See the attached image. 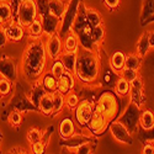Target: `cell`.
Listing matches in <instances>:
<instances>
[{"mask_svg": "<svg viewBox=\"0 0 154 154\" xmlns=\"http://www.w3.org/2000/svg\"><path fill=\"white\" fill-rule=\"evenodd\" d=\"M47 51L43 38L32 40L23 49L21 58V73L29 82H37L47 68Z\"/></svg>", "mask_w": 154, "mask_h": 154, "instance_id": "1", "label": "cell"}, {"mask_svg": "<svg viewBox=\"0 0 154 154\" xmlns=\"http://www.w3.org/2000/svg\"><path fill=\"white\" fill-rule=\"evenodd\" d=\"M100 72V63L95 51L82 48L78 51L75 76L84 84L96 82Z\"/></svg>", "mask_w": 154, "mask_h": 154, "instance_id": "2", "label": "cell"}, {"mask_svg": "<svg viewBox=\"0 0 154 154\" xmlns=\"http://www.w3.org/2000/svg\"><path fill=\"white\" fill-rule=\"evenodd\" d=\"M37 17H40V14H38L36 0H22L16 15L12 19H15L16 22H19L21 26L27 29Z\"/></svg>", "mask_w": 154, "mask_h": 154, "instance_id": "3", "label": "cell"}, {"mask_svg": "<svg viewBox=\"0 0 154 154\" xmlns=\"http://www.w3.org/2000/svg\"><path fill=\"white\" fill-rule=\"evenodd\" d=\"M96 106L109 121H112L119 113V100L111 91L102 93L96 102Z\"/></svg>", "mask_w": 154, "mask_h": 154, "instance_id": "4", "label": "cell"}, {"mask_svg": "<svg viewBox=\"0 0 154 154\" xmlns=\"http://www.w3.org/2000/svg\"><path fill=\"white\" fill-rule=\"evenodd\" d=\"M79 8H80L79 0H70L67 4V9L64 11V15L60 19V26H59V31H58L59 35H66L72 31L74 21L76 19V16H78Z\"/></svg>", "mask_w": 154, "mask_h": 154, "instance_id": "5", "label": "cell"}, {"mask_svg": "<svg viewBox=\"0 0 154 154\" xmlns=\"http://www.w3.org/2000/svg\"><path fill=\"white\" fill-rule=\"evenodd\" d=\"M110 132L119 143L126 144V146H132L133 138H132L131 131L121 121H112L110 125Z\"/></svg>", "mask_w": 154, "mask_h": 154, "instance_id": "6", "label": "cell"}, {"mask_svg": "<svg viewBox=\"0 0 154 154\" xmlns=\"http://www.w3.org/2000/svg\"><path fill=\"white\" fill-rule=\"evenodd\" d=\"M94 115V105L89 100L79 101L75 107V120L82 127H86Z\"/></svg>", "mask_w": 154, "mask_h": 154, "instance_id": "7", "label": "cell"}, {"mask_svg": "<svg viewBox=\"0 0 154 154\" xmlns=\"http://www.w3.org/2000/svg\"><path fill=\"white\" fill-rule=\"evenodd\" d=\"M45 45H46L47 56L52 60L58 59L64 51L63 49V41H62L59 33H54L52 36H48Z\"/></svg>", "mask_w": 154, "mask_h": 154, "instance_id": "8", "label": "cell"}, {"mask_svg": "<svg viewBox=\"0 0 154 154\" xmlns=\"http://www.w3.org/2000/svg\"><path fill=\"white\" fill-rule=\"evenodd\" d=\"M107 122L109 120L102 115V112L100 111V109L95 105L94 106V115L90 120V122L88 123V130L90 131L93 134H101L106 130L107 127Z\"/></svg>", "mask_w": 154, "mask_h": 154, "instance_id": "9", "label": "cell"}, {"mask_svg": "<svg viewBox=\"0 0 154 154\" xmlns=\"http://www.w3.org/2000/svg\"><path fill=\"white\" fill-rule=\"evenodd\" d=\"M40 17L42 21V27H43V32H45L46 37L58 33L59 26H60V19L59 17H57L53 14H51V12H47V14H45Z\"/></svg>", "mask_w": 154, "mask_h": 154, "instance_id": "10", "label": "cell"}, {"mask_svg": "<svg viewBox=\"0 0 154 154\" xmlns=\"http://www.w3.org/2000/svg\"><path fill=\"white\" fill-rule=\"evenodd\" d=\"M74 88H75V75L73 73L66 70L57 80V90L56 91H58L63 95H67L74 90Z\"/></svg>", "mask_w": 154, "mask_h": 154, "instance_id": "11", "label": "cell"}, {"mask_svg": "<svg viewBox=\"0 0 154 154\" xmlns=\"http://www.w3.org/2000/svg\"><path fill=\"white\" fill-rule=\"evenodd\" d=\"M0 76L9 79L10 82H15L17 79V69L15 62L9 57L0 58Z\"/></svg>", "mask_w": 154, "mask_h": 154, "instance_id": "12", "label": "cell"}, {"mask_svg": "<svg viewBox=\"0 0 154 154\" xmlns=\"http://www.w3.org/2000/svg\"><path fill=\"white\" fill-rule=\"evenodd\" d=\"M137 112H138V106H136L132 102V104L126 109V112L122 115V117H121V122L131 132H133L136 130L137 123H139V115Z\"/></svg>", "mask_w": 154, "mask_h": 154, "instance_id": "13", "label": "cell"}, {"mask_svg": "<svg viewBox=\"0 0 154 154\" xmlns=\"http://www.w3.org/2000/svg\"><path fill=\"white\" fill-rule=\"evenodd\" d=\"M3 29L5 30V32L8 35L9 41H12V42L21 41L25 36V27L21 26L19 22H16L14 20H11L8 23L3 25Z\"/></svg>", "mask_w": 154, "mask_h": 154, "instance_id": "14", "label": "cell"}, {"mask_svg": "<svg viewBox=\"0 0 154 154\" xmlns=\"http://www.w3.org/2000/svg\"><path fill=\"white\" fill-rule=\"evenodd\" d=\"M130 95H131V102L138 106V109L142 106V104L144 102V93H143V83L139 76L136 78L133 82H131Z\"/></svg>", "mask_w": 154, "mask_h": 154, "instance_id": "15", "label": "cell"}, {"mask_svg": "<svg viewBox=\"0 0 154 154\" xmlns=\"http://www.w3.org/2000/svg\"><path fill=\"white\" fill-rule=\"evenodd\" d=\"M38 110H40L46 116H52L54 113V102H53V94L52 93H46L38 105Z\"/></svg>", "mask_w": 154, "mask_h": 154, "instance_id": "16", "label": "cell"}, {"mask_svg": "<svg viewBox=\"0 0 154 154\" xmlns=\"http://www.w3.org/2000/svg\"><path fill=\"white\" fill-rule=\"evenodd\" d=\"M76 58H78V52H64V51L59 57L66 70L73 73L74 75H75V68H76Z\"/></svg>", "mask_w": 154, "mask_h": 154, "instance_id": "17", "label": "cell"}, {"mask_svg": "<svg viewBox=\"0 0 154 154\" xmlns=\"http://www.w3.org/2000/svg\"><path fill=\"white\" fill-rule=\"evenodd\" d=\"M79 38L73 31L68 32L63 40V49L64 52H78L79 51Z\"/></svg>", "mask_w": 154, "mask_h": 154, "instance_id": "18", "label": "cell"}, {"mask_svg": "<svg viewBox=\"0 0 154 154\" xmlns=\"http://www.w3.org/2000/svg\"><path fill=\"white\" fill-rule=\"evenodd\" d=\"M12 16H14V11L10 0H0V26L11 21Z\"/></svg>", "mask_w": 154, "mask_h": 154, "instance_id": "19", "label": "cell"}, {"mask_svg": "<svg viewBox=\"0 0 154 154\" xmlns=\"http://www.w3.org/2000/svg\"><path fill=\"white\" fill-rule=\"evenodd\" d=\"M57 80L58 79L51 72L43 73V75L40 78V83L47 93H54L57 90Z\"/></svg>", "mask_w": 154, "mask_h": 154, "instance_id": "20", "label": "cell"}, {"mask_svg": "<svg viewBox=\"0 0 154 154\" xmlns=\"http://www.w3.org/2000/svg\"><path fill=\"white\" fill-rule=\"evenodd\" d=\"M59 134L63 139H68L75 134V126L72 119H64L59 125Z\"/></svg>", "mask_w": 154, "mask_h": 154, "instance_id": "21", "label": "cell"}, {"mask_svg": "<svg viewBox=\"0 0 154 154\" xmlns=\"http://www.w3.org/2000/svg\"><path fill=\"white\" fill-rule=\"evenodd\" d=\"M27 33H29L31 40H37V38H42L43 37L45 32H43V27H42L41 17H37L27 27Z\"/></svg>", "mask_w": 154, "mask_h": 154, "instance_id": "22", "label": "cell"}, {"mask_svg": "<svg viewBox=\"0 0 154 154\" xmlns=\"http://www.w3.org/2000/svg\"><path fill=\"white\" fill-rule=\"evenodd\" d=\"M48 9L51 14L62 19V16L64 15V11L67 9V4L64 0H48Z\"/></svg>", "mask_w": 154, "mask_h": 154, "instance_id": "23", "label": "cell"}, {"mask_svg": "<svg viewBox=\"0 0 154 154\" xmlns=\"http://www.w3.org/2000/svg\"><path fill=\"white\" fill-rule=\"evenodd\" d=\"M139 125L144 131H150L154 128V113L149 110H144L139 115Z\"/></svg>", "mask_w": 154, "mask_h": 154, "instance_id": "24", "label": "cell"}, {"mask_svg": "<svg viewBox=\"0 0 154 154\" xmlns=\"http://www.w3.org/2000/svg\"><path fill=\"white\" fill-rule=\"evenodd\" d=\"M150 49V43H149V32H144L142 36L139 37L137 48H136V53L139 57H144L148 51Z\"/></svg>", "mask_w": 154, "mask_h": 154, "instance_id": "25", "label": "cell"}, {"mask_svg": "<svg viewBox=\"0 0 154 154\" xmlns=\"http://www.w3.org/2000/svg\"><path fill=\"white\" fill-rule=\"evenodd\" d=\"M125 60H126V56L123 52L121 51H117V52H115L112 56H111V59H110V66L111 68L120 73L123 68H125Z\"/></svg>", "mask_w": 154, "mask_h": 154, "instance_id": "26", "label": "cell"}, {"mask_svg": "<svg viewBox=\"0 0 154 154\" xmlns=\"http://www.w3.org/2000/svg\"><path fill=\"white\" fill-rule=\"evenodd\" d=\"M47 91L45 90V88L41 85L40 82H36V85H33V89L31 90V102L36 106V109H38V105H40V101L42 99V96L46 94Z\"/></svg>", "mask_w": 154, "mask_h": 154, "instance_id": "27", "label": "cell"}, {"mask_svg": "<svg viewBox=\"0 0 154 154\" xmlns=\"http://www.w3.org/2000/svg\"><path fill=\"white\" fill-rule=\"evenodd\" d=\"M115 90H116V94H119L120 96H127L130 95L131 91V83L126 80L125 78L120 76L116 82V85H115Z\"/></svg>", "mask_w": 154, "mask_h": 154, "instance_id": "28", "label": "cell"}, {"mask_svg": "<svg viewBox=\"0 0 154 154\" xmlns=\"http://www.w3.org/2000/svg\"><path fill=\"white\" fill-rule=\"evenodd\" d=\"M90 35H91V40H93V43L96 46V45H100L105 38V29L102 26V23L97 25V26H94L91 27V31H90Z\"/></svg>", "mask_w": 154, "mask_h": 154, "instance_id": "29", "label": "cell"}, {"mask_svg": "<svg viewBox=\"0 0 154 154\" xmlns=\"http://www.w3.org/2000/svg\"><path fill=\"white\" fill-rule=\"evenodd\" d=\"M85 15H86V20L89 22L91 27L94 26H97L102 22V19L99 14V11H96L95 9H89V8H85Z\"/></svg>", "mask_w": 154, "mask_h": 154, "instance_id": "30", "label": "cell"}, {"mask_svg": "<svg viewBox=\"0 0 154 154\" xmlns=\"http://www.w3.org/2000/svg\"><path fill=\"white\" fill-rule=\"evenodd\" d=\"M52 94H53V102H54V113L53 115L57 116V115H59L63 111L64 106H66V95H63L58 91H54Z\"/></svg>", "mask_w": 154, "mask_h": 154, "instance_id": "31", "label": "cell"}, {"mask_svg": "<svg viewBox=\"0 0 154 154\" xmlns=\"http://www.w3.org/2000/svg\"><path fill=\"white\" fill-rule=\"evenodd\" d=\"M154 15V0H143L142 3V22Z\"/></svg>", "mask_w": 154, "mask_h": 154, "instance_id": "32", "label": "cell"}, {"mask_svg": "<svg viewBox=\"0 0 154 154\" xmlns=\"http://www.w3.org/2000/svg\"><path fill=\"white\" fill-rule=\"evenodd\" d=\"M139 67H140V60H139V56L137 53H131V54L126 56L125 68H131V69L138 70Z\"/></svg>", "mask_w": 154, "mask_h": 154, "instance_id": "33", "label": "cell"}, {"mask_svg": "<svg viewBox=\"0 0 154 154\" xmlns=\"http://www.w3.org/2000/svg\"><path fill=\"white\" fill-rule=\"evenodd\" d=\"M43 134H45L43 131H41V130H38V128L33 127V128H31V130L27 132V136H26L27 142L30 144H33V143L38 142V140H42Z\"/></svg>", "mask_w": 154, "mask_h": 154, "instance_id": "34", "label": "cell"}, {"mask_svg": "<svg viewBox=\"0 0 154 154\" xmlns=\"http://www.w3.org/2000/svg\"><path fill=\"white\" fill-rule=\"evenodd\" d=\"M8 121H9V125L11 127H14V128H19L22 123V115L20 113V111L15 110V111H12L10 112L9 115V117H8Z\"/></svg>", "mask_w": 154, "mask_h": 154, "instance_id": "35", "label": "cell"}, {"mask_svg": "<svg viewBox=\"0 0 154 154\" xmlns=\"http://www.w3.org/2000/svg\"><path fill=\"white\" fill-rule=\"evenodd\" d=\"M12 82H10L6 78H0V97H4L10 95L11 93V89H12Z\"/></svg>", "mask_w": 154, "mask_h": 154, "instance_id": "36", "label": "cell"}, {"mask_svg": "<svg viewBox=\"0 0 154 154\" xmlns=\"http://www.w3.org/2000/svg\"><path fill=\"white\" fill-rule=\"evenodd\" d=\"M79 97H78V95H76L75 93H73V91H70L69 94H67L66 95V105L68 106V109L69 110H75V107L78 106V104H79Z\"/></svg>", "mask_w": 154, "mask_h": 154, "instance_id": "37", "label": "cell"}, {"mask_svg": "<svg viewBox=\"0 0 154 154\" xmlns=\"http://www.w3.org/2000/svg\"><path fill=\"white\" fill-rule=\"evenodd\" d=\"M51 73H52L56 78L58 79L59 76L66 72V68H64V66H63V63L60 62V59L58 58V59H56V60H53V64H52V67H51V70H49Z\"/></svg>", "mask_w": 154, "mask_h": 154, "instance_id": "38", "label": "cell"}, {"mask_svg": "<svg viewBox=\"0 0 154 154\" xmlns=\"http://www.w3.org/2000/svg\"><path fill=\"white\" fill-rule=\"evenodd\" d=\"M120 74H121L122 78H125L126 80H128L130 83L133 82L136 78H138L137 70H136V69H131V68H123V69L120 72Z\"/></svg>", "mask_w": 154, "mask_h": 154, "instance_id": "39", "label": "cell"}, {"mask_svg": "<svg viewBox=\"0 0 154 154\" xmlns=\"http://www.w3.org/2000/svg\"><path fill=\"white\" fill-rule=\"evenodd\" d=\"M72 153H76V154H82V153L89 154V153H93L91 143L90 142H84V143H82L80 146H78L76 148H74L72 150Z\"/></svg>", "mask_w": 154, "mask_h": 154, "instance_id": "40", "label": "cell"}, {"mask_svg": "<svg viewBox=\"0 0 154 154\" xmlns=\"http://www.w3.org/2000/svg\"><path fill=\"white\" fill-rule=\"evenodd\" d=\"M37 3V8H38V14L40 16L47 14L49 12V9H48V0H36Z\"/></svg>", "mask_w": 154, "mask_h": 154, "instance_id": "41", "label": "cell"}, {"mask_svg": "<svg viewBox=\"0 0 154 154\" xmlns=\"http://www.w3.org/2000/svg\"><path fill=\"white\" fill-rule=\"evenodd\" d=\"M31 150H32V153H36V154H42L46 150V144L42 140H38V142L31 144Z\"/></svg>", "mask_w": 154, "mask_h": 154, "instance_id": "42", "label": "cell"}, {"mask_svg": "<svg viewBox=\"0 0 154 154\" xmlns=\"http://www.w3.org/2000/svg\"><path fill=\"white\" fill-rule=\"evenodd\" d=\"M8 41H9V38H8V35H6L5 30L3 29V26H0V48L5 47Z\"/></svg>", "mask_w": 154, "mask_h": 154, "instance_id": "43", "label": "cell"}, {"mask_svg": "<svg viewBox=\"0 0 154 154\" xmlns=\"http://www.w3.org/2000/svg\"><path fill=\"white\" fill-rule=\"evenodd\" d=\"M104 3H105V5H106L110 10H115V9L119 8L120 0H104Z\"/></svg>", "mask_w": 154, "mask_h": 154, "instance_id": "44", "label": "cell"}, {"mask_svg": "<svg viewBox=\"0 0 154 154\" xmlns=\"http://www.w3.org/2000/svg\"><path fill=\"white\" fill-rule=\"evenodd\" d=\"M142 153L143 154H154V146L152 144H146L142 149Z\"/></svg>", "mask_w": 154, "mask_h": 154, "instance_id": "45", "label": "cell"}, {"mask_svg": "<svg viewBox=\"0 0 154 154\" xmlns=\"http://www.w3.org/2000/svg\"><path fill=\"white\" fill-rule=\"evenodd\" d=\"M149 43H150V48L154 49V31L149 32Z\"/></svg>", "mask_w": 154, "mask_h": 154, "instance_id": "46", "label": "cell"}, {"mask_svg": "<svg viewBox=\"0 0 154 154\" xmlns=\"http://www.w3.org/2000/svg\"><path fill=\"white\" fill-rule=\"evenodd\" d=\"M9 153H26V150L23 148H12L9 150Z\"/></svg>", "mask_w": 154, "mask_h": 154, "instance_id": "47", "label": "cell"}, {"mask_svg": "<svg viewBox=\"0 0 154 154\" xmlns=\"http://www.w3.org/2000/svg\"><path fill=\"white\" fill-rule=\"evenodd\" d=\"M153 21H154V15H153V16H150L149 19H147L142 25H147V23H150V22H153Z\"/></svg>", "mask_w": 154, "mask_h": 154, "instance_id": "48", "label": "cell"}, {"mask_svg": "<svg viewBox=\"0 0 154 154\" xmlns=\"http://www.w3.org/2000/svg\"><path fill=\"white\" fill-rule=\"evenodd\" d=\"M2 138H3V137H0V147H2Z\"/></svg>", "mask_w": 154, "mask_h": 154, "instance_id": "49", "label": "cell"}, {"mask_svg": "<svg viewBox=\"0 0 154 154\" xmlns=\"http://www.w3.org/2000/svg\"><path fill=\"white\" fill-rule=\"evenodd\" d=\"M0 137H2V133H0Z\"/></svg>", "mask_w": 154, "mask_h": 154, "instance_id": "50", "label": "cell"}]
</instances>
